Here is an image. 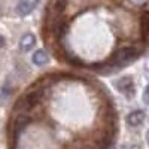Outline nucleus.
<instances>
[{
    "instance_id": "5",
    "label": "nucleus",
    "mask_w": 149,
    "mask_h": 149,
    "mask_svg": "<svg viewBox=\"0 0 149 149\" xmlns=\"http://www.w3.org/2000/svg\"><path fill=\"white\" fill-rule=\"evenodd\" d=\"M33 63L36 66H43L48 63V54L43 51V49H37V51L33 54Z\"/></svg>"
},
{
    "instance_id": "8",
    "label": "nucleus",
    "mask_w": 149,
    "mask_h": 149,
    "mask_svg": "<svg viewBox=\"0 0 149 149\" xmlns=\"http://www.w3.org/2000/svg\"><path fill=\"white\" fill-rule=\"evenodd\" d=\"M146 139H148V143H149V131H148V136H146Z\"/></svg>"
},
{
    "instance_id": "7",
    "label": "nucleus",
    "mask_w": 149,
    "mask_h": 149,
    "mask_svg": "<svg viewBox=\"0 0 149 149\" xmlns=\"http://www.w3.org/2000/svg\"><path fill=\"white\" fill-rule=\"evenodd\" d=\"M3 45H5V37H3V36H0V48H2Z\"/></svg>"
},
{
    "instance_id": "6",
    "label": "nucleus",
    "mask_w": 149,
    "mask_h": 149,
    "mask_svg": "<svg viewBox=\"0 0 149 149\" xmlns=\"http://www.w3.org/2000/svg\"><path fill=\"white\" fill-rule=\"evenodd\" d=\"M33 9V5L29 0H19V3L17 5V12L19 15H29Z\"/></svg>"
},
{
    "instance_id": "2",
    "label": "nucleus",
    "mask_w": 149,
    "mask_h": 149,
    "mask_svg": "<svg viewBox=\"0 0 149 149\" xmlns=\"http://www.w3.org/2000/svg\"><path fill=\"white\" fill-rule=\"evenodd\" d=\"M116 86H118V90L121 93H124L127 97H133V94H134V85H133V82H131L130 78H122L116 84Z\"/></svg>"
},
{
    "instance_id": "4",
    "label": "nucleus",
    "mask_w": 149,
    "mask_h": 149,
    "mask_svg": "<svg viewBox=\"0 0 149 149\" xmlns=\"http://www.w3.org/2000/svg\"><path fill=\"white\" fill-rule=\"evenodd\" d=\"M34 45H36V37L33 34H24L21 37V40H19V48H21V51H24V52L30 51Z\"/></svg>"
},
{
    "instance_id": "3",
    "label": "nucleus",
    "mask_w": 149,
    "mask_h": 149,
    "mask_svg": "<svg viewBox=\"0 0 149 149\" xmlns=\"http://www.w3.org/2000/svg\"><path fill=\"white\" fill-rule=\"evenodd\" d=\"M145 121V113L142 110H134L127 116V124L131 127H137Z\"/></svg>"
},
{
    "instance_id": "1",
    "label": "nucleus",
    "mask_w": 149,
    "mask_h": 149,
    "mask_svg": "<svg viewBox=\"0 0 149 149\" xmlns=\"http://www.w3.org/2000/svg\"><path fill=\"white\" fill-rule=\"evenodd\" d=\"M140 54V49H136L134 46H121L119 49H116V52L110 57V61L107 63V66L110 67H121L125 66L128 63H131L133 60L137 58V55Z\"/></svg>"
},
{
    "instance_id": "9",
    "label": "nucleus",
    "mask_w": 149,
    "mask_h": 149,
    "mask_svg": "<svg viewBox=\"0 0 149 149\" xmlns=\"http://www.w3.org/2000/svg\"><path fill=\"white\" fill-rule=\"evenodd\" d=\"M133 149H140V148H137V146H134V148H133Z\"/></svg>"
}]
</instances>
